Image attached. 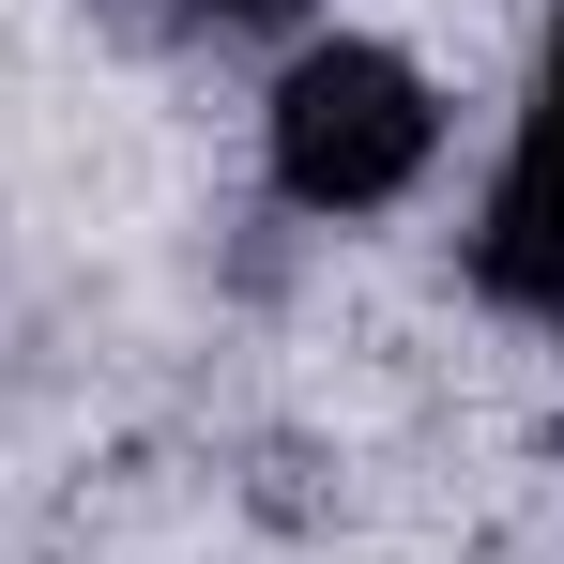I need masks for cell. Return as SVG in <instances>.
<instances>
[{
    "mask_svg": "<svg viewBox=\"0 0 564 564\" xmlns=\"http://www.w3.org/2000/svg\"><path fill=\"white\" fill-rule=\"evenodd\" d=\"M184 15H229V31H290L305 0H184Z\"/></svg>",
    "mask_w": 564,
    "mask_h": 564,
    "instance_id": "obj_3",
    "label": "cell"
},
{
    "mask_svg": "<svg viewBox=\"0 0 564 564\" xmlns=\"http://www.w3.org/2000/svg\"><path fill=\"white\" fill-rule=\"evenodd\" d=\"M260 153H275L290 214H381V198L427 184L443 93H427L397 46H367V31H321V46H290L275 107H260Z\"/></svg>",
    "mask_w": 564,
    "mask_h": 564,
    "instance_id": "obj_1",
    "label": "cell"
},
{
    "mask_svg": "<svg viewBox=\"0 0 564 564\" xmlns=\"http://www.w3.org/2000/svg\"><path fill=\"white\" fill-rule=\"evenodd\" d=\"M473 290L564 336V15H550V46H534V107H519V153H503L488 214H473Z\"/></svg>",
    "mask_w": 564,
    "mask_h": 564,
    "instance_id": "obj_2",
    "label": "cell"
}]
</instances>
